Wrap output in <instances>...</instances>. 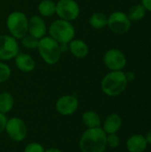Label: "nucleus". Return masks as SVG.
I'll return each mask as SVG.
<instances>
[{"mask_svg":"<svg viewBox=\"0 0 151 152\" xmlns=\"http://www.w3.org/2000/svg\"><path fill=\"white\" fill-rule=\"evenodd\" d=\"M107 147V134L101 127L87 128L79 139L81 152H104Z\"/></svg>","mask_w":151,"mask_h":152,"instance_id":"nucleus-1","label":"nucleus"},{"mask_svg":"<svg viewBox=\"0 0 151 152\" xmlns=\"http://www.w3.org/2000/svg\"><path fill=\"white\" fill-rule=\"evenodd\" d=\"M127 80L125 72L115 70L109 72L101 82V91L108 96L115 97L121 94L127 86Z\"/></svg>","mask_w":151,"mask_h":152,"instance_id":"nucleus-2","label":"nucleus"},{"mask_svg":"<svg viewBox=\"0 0 151 152\" xmlns=\"http://www.w3.org/2000/svg\"><path fill=\"white\" fill-rule=\"evenodd\" d=\"M37 51L42 60L48 65L56 64L61 58L60 44L51 37H44L38 41Z\"/></svg>","mask_w":151,"mask_h":152,"instance_id":"nucleus-3","label":"nucleus"},{"mask_svg":"<svg viewBox=\"0 0 151 152\" xmlns=\"http://www.w3.org/2000/svg\"><path fill=\"white\" fill-rule=\"evenodd\" d=\"M48 32L50 37L59 44H69L74 39L76 30L70 21L65 20H56L50 25Z\"/></svg>","mask_w":151,"mask_h":152,"instance_id":"nucleus-4","label":"nucleus"},{"mask_svg":"<svg viewBox=\"0 0 151 152\" xmlns=\"http://www.w3.org/2000/svg\"><path fill=\"white\" fill-rule=\"evenodd\" d=\"M6 27L10 36L15 39H21L28 34V19L24 12L14 11L11 12L6 19Z\"/></svg>","mask_w":151,"mask_h":152,"instance_id":"nucleus-5","label":"nucleus"},{"mask_svg":"<svg viewBox=\"0 0 151 152\" xmlns=\"http://www.w3.org/2000/svg\"><path fill=\"white\" fill-rule=\"evenodd\" d=\"M61 20L72 21L80 14V7L75 0H59L56 3V13Z\"/></svg>","mask_w":151,"mask_h":152,"instance_id":"nucleus-6","label":"nucleus"},{"mask_svg":"<svg viewBox=\"0 0 151 152\" xmlns=\"http://www.w3.org/2000/svg\"><path fill=\"white\" fill-rule=\"evenodd\" d=\"M131 20L127 14L123 12L117 11L112 12L108 17V27L116 34H125L129 31L131 28Z\"/></svg>","mask_w":151,"mask_h":152,"instance_id":"nucleus-7","label":"nucleus"},{"mask_svg":"<svg viewBox=\"0 0 151 152\" xmlns=\"http://www.w3.org/2000/svg\"><path fill=\"white\" fill-rule=\"evenodd\" d=\"M4 131L8 136L16 142H22L27 136V126L21 118L17 117L7 119Z\"/></svg>","mask_w":151,"mask_h":152,"instance_id":"nucleus-8","label":"nucleus"},{"mask_svg":"<svg viewBox=\"0 0 151 152\" xmlns=\"http://www.w3.org/2000/svg\"><path fill=\"white\" fill-rule=\"evenodd\" d=\"M19 49L17 39L8 35L0 36V61L14 59L19 53Z\"/></svg>","mask_w":151,"mask_h":152,"instance_id":"nucleus-9","label":"nucleus"},{"mask_svg":"<svg viewBox=\"0 0 151 152\" xmlns=\"http://www.w3.org/2000/svg\"><path fill=\"white\" fill-rule=\"evenodd\" d=\"M126 57L125 53L118 49H109L103 56L105 66L111 71L122 70L126 65Z\"/></svg>","mask_w":151,"mask_h":152,"instance_id":"nucleus-10","label":"nucleus"},{"mask_svg":"<svg viewBox=\"0 0 151 152\" xmlns=\"http://www.w3.org/2000/svg\"><path fill=\"white\" fill-rule=\"evenodd\" d=\"M78 104V100L75 95L66 94L56 101L55 109L62 116H70L77 110Z\"/></svg>","mask_w":151,"mask_h":152,"instance_id":"nucleus-11","label":"nucleus"},{"mask_svg":"<svg viewBox=\"0 0 151 152\" xmlns=\"http://www.w3.org/2000/svg\"><path fill=\"white\" fill-rule=\"evenodd\" d=\"M47 28L42 17L38 15H33L28 19V33L37 39H41L45 37Z\"/></svg>","mask_w":151,"mask_h":152,"instance_id":"nucleus-12","label":"nucleus"},{"mask_svg":"<svg viewBox=\"0 0 151 152\" xmlns=\"http://www.w3.org/2000/svg\"><path fill=\"white\" fill-rule=\"evenodd\" d=\"M15 65L16 67L24 73L31 72L36 68V62L32 56L28 53H18L15 56Z\"/></svg>","mask_w":151,"mask_h":152,"instance_id":"nucleus-13","label":"nucleus"},{"mask_svg":"<svg viewBox=\"0 0 151 152\" xmlns=\"http://www.w3.org/2000/svg\"><path fill=\"white\" fill-rule=\"evenodd\" d=\"M69 51L77 59H84L88 55L89 47L81 39H73L69 43Z\"/></svg>","mask_w":151,"mask_h":152,"instance_id":"nucleus-14","label":"nucleus"},{"mask_svg":"<svg viewBox=\"0 0 151 152\" xmlns=\"http://www.w3.org/2000/svg\"><path fill=\"white\" fill-rule=\"evenodd\" d=\"M122 126V118L118 114H109L104 120L103 131L107 134H117Z\"/></svg>","mask_w":151,"mask_h":152,"instance_id":"nucleus-15","label":"nucleus"},{"mask_svg":"<svg viewBox=\"0 0 151 152\" xmlns=\"http://www.w3.org/2000/svg\"><path fill=\"white\" fill-rule=\"evenodd\" d=\"M147 141L142 134H133L126 142V149L129 152H144L147 149Z\"/></svg>","mask_w":151,"mask_h":152,"instance_id":"nucleus-16","label":"nucleus"},{"mask_svg":"<svg viewBox=\"0 0 151 152\" xmlns=\"http://www.w3.org/2000/svg\"><path fill=\"white\" fill-rule=\"evenodd\" d=\"M82 122L87 128L101 127V118L97 112L87 110L82 114Z\"/></svg>","mask_w":151,"mask_h":152,"instance_id":"nucleus-17","label":"nucleus"},{"mask_svg":"<svg viewBox=\"0 0 151 152\" xmlns=\"http://www.w3.org/2000/svg\"><path fill=\"white\" fill-rule=\"evenodd\" d=\"M14 105V98L12 94L3 92L0 94V112L3 114L9 113Z\"/></svg>","mask_w":151,"mask_h":152,"instance_id":"nucleus-18","label":"nucleus"},{"mask_svg":"<svg viewBox=\"0 0 151 152\" xmlns=\"http://www.w3.org/2000/svg\"><path fill=\"white\" fill-rule=\"evenodd\" d=\"M38 12L44 17H50L56 13V3L53 0H42L37 6Z\"/></svg>","mask_w":151,"mask_h":152,"instance_id":"nucleus-19","label":"nucleus"},{"mask_svg":"<svg viewBox=\"0 0 151 152\" xmlns=\"http://www.w3.org/2000/svg\"><path fill=\"white\" fill-rule=\"evenodd\" d=\"M89 24L92 28L101 29L108 25V17L103 12H94L89 18Z\"/></svg>","mask_w":151,"mask_h":152,"instance_id":"nucleus-20","label":"nucleus"},{"mask_svg":"<svg viewBox=\"0 0 151 152\" xmlns=\"http://www.w3.org/2000/svg\"><path fill=\"white\" fill-rule=\"evenodd\" d=\"M146 14V9L142 4L133 5L127 13V16L131 21H138L144 18Z\"/></svg>","mask_w":151,"mask_h":152,"instance_id":"nucleus-21","label":"nucleus"},{"mask_svg":"<svg viewBox=\"0 0 151 152\" xmlns=\"http://www.w3.org/2000/svg\"><path fill=\"white\" fill-rule=\"evenodd\" d=\"M20 40H21V45L27 49H32L33 50V49L37 48L39 39L34 37L33 36H31L28 33L27 35H25Z\"/></svg>","mask_w":151,"mask_h":152,"instance_id":"nucleus-22","label":"nucleus"},{"mask_svg":"<svg viewBox=\"0 0 151 152\" xmlns=\"http://www.w3.org/2000/svg\"><path fill=\"white\" fill-rule=\"evenodd\" d=\"M11 73L12 71L10 67L7 64L0 61V84L6 82L11 77Z\"/></svg>","mask_w":151,"mask_h":152,"instance_id":"nucleus-23","label":"nucleus"},{"mask_svg":"<svg viewBox=\"0 0 151 152\" xmlns=\"http://www.w3.org/2000/svg\"><path fill=\"white\" fill-rule=\"evenodd\" d=\"M120 144V138L117 134H107V146L111 149H116Z\"/></svg>","mask_w":151,"mask_h":152,"instance_id":"nucleus-24","label":"nucleus"},{"mask_svg":"<svg viewBox=\"0 0 151 152\" xmlns=\"http://www.w3.org/2000/svg\"><path fill=\"white\" fill-rule=\"evenodd\" d=\"M44 148L38 142H30L26 145L24 152H44Z\"/></svg>","mask_w":151,"mask_h":152,"instance_id":"nucleus-25","label":"nucleus"},{"mask_svg":"<svg viewBox=\"0 0 151 152\" xmlns=\"http://www.w3.org/2000/svg\"><path fill=\"white\" fill-rule=\"evenodd\" d=\"M7 123V118L5 114L0 112V134H2L5 130V126Z\"/></svg>","mask_w":151,"mask_h":152,"instance_id":"nucleus-26","label":"nucleus"},{"mask_svg":"<svg viewBox=\"0 0 151 152\" xmlns=\"http://www.w3.org/2000/svg\"><path fill=\"white\" fill-rule=\"evenodd\" d=\"M125 74V77H126L127 82H132L135 79V74L133 71H128Z\"/></svg>","mask_w":151,"mask_h":152,"instance_id":"nucleus-27","label":"nucleus"},{"mask_svg":"<svg viewBox=\"0 0 151 152\" xmlns=\"http://www.w3.org/2000/svg\"><path fill=\"white\" fill-rule=\"evenodd\" d=\"M142 4L144 6L146 11L151 12V0H142Z\"/></svg>","mask_w":151,"mask_h":152,"instance_id":"nucleus-28","label":"nucleus"},{"mask_svg":"<svg viewBox=\"0 0 151 152\" xmlns=\"http://www.w3.org/2000/svg\"><path fill=\"white\" fill-rule=\"evenodd\" d=\"M145 139H146V141H147V143L151 144V130L148 132V134H147L146 136H145Z\"/></svg>","mask_w":151,"mask_h":152,"instance_id":"nucleus-29","label":"nucleus"},{"mask_svg":"<svg viewBox=\"0 0 151 152\" xmlns=\"http://www.w3.org/2000/svg\"><path fill=\"white\" fill-rule=\"evenodd\" d=\"M44 152H63L62 151L59 150V149H56V148H50V149H47L45 150Z\"/></svg>","mask_w":151,"mask_h":152,"instance_id":"nucleus-30","label":"nucleus"},{"mask_svg":"<svg viewBox=\"0 0 151 152\" xmlns=\"http://www.w3.org/2000/svg\"><path fill=\"white\" fill-rule=\"evenodd\" d=\"M150 41H151V38H150Z\"/></svg>","mask_w":151,"mask_h":152,"instance_id":"nucleus-31","label":"nucleus"}]
</instances>
